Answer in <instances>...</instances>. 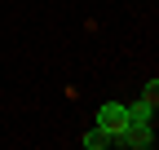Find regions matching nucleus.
<instances>
[{
  "label": "nucleus",
  "mask_w": 159,
  "mask_h": 150,
  "mask_svg": "<svg viewBox=\"0 0 159 150\" xmlns=\"http://www.w3.org/2000/svg\"><path fill=\"white\" fill-rule=\"evenodd\" d=\"M111 146H133V150H150L155 146V124H142V119H128L119 133L111 137Z\"/></svg>",
  "instance_id": "nucleus-1"
},
{
  "label": "nucleus",
  "mask_w": 159,
  "mask_h": 150,
  "mask_svg": "<svg viewBox=\"0 0 159 150\" xmlns=\"http://www.w3.org/2000/svg\"><path fill=\"white\" fill-rule=\"evenodd\" d=\"M124 124H128V106H124V102H106L102 110H97V128H102V133L115 137Z\"/></svg>",
  "instance_id": "nucleus-2"
},
{
  "label": "nucleus",
  "mask_w": 159,
  "mask_h": 150,
  "mask_svg": "<svg viewBox=\"0 0 159 150\" xmlns=\"http://www.w3.org/2000/svg\"><path fill=\"white\" fill-rule=\"evenodd\" d=\"M128 119H142V124H155V97H142L137 106H128Z\"/></svg>",
  "instance_id": "nucleus-3"
},
{
  "label": "nucleus",
  "mask_w": 159,
  "mask_h": 150,
  "mask_svg": "<svg viewBox=\"0 0 159 150\" xmlns=\"http://www.w3.org/2000/svg\"><path fill=\"white\" fill-rule=\"evenodd\" d=\"M80 141H84V150H106V146H111V133H102V128L93 124V128H89V133L80 137Z\"/></svg>",
  "instance_id": "nucleus-4"
}]
</instances>
